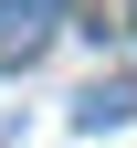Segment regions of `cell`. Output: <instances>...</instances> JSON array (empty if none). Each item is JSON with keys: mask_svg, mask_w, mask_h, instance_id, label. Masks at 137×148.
Wrapping results in <instances>:
<instances>
[{"mask_svg": "<svg viewBox=\"0 0 137 148\" xmlns=\"http://www.w3.org/2000/svg\"><path fill=\"white\" fill-rule=\"evenodd\" d=\"M63 32V0H0V53H42Z\"/></svg>", "mask_w": 137, "mask_h": 148, "instance_id": "6da1fadb", "label": "cell"}, {"mask_svg": "<svg viewBox=\"0 0 137 148\" xmlns=\"http://www.w3.org/2000/svg\"><path fill=\"white\" fill-rule=\"evenodd\" d=\"M127 116H137L127 85H85V95H74V127H95V138H106V127H127Z\"/></svg>", "mask_w": 137, "mask_h": 148, "instance_id": "7a4b0ae2", "label": "cell"}]
</instances>
